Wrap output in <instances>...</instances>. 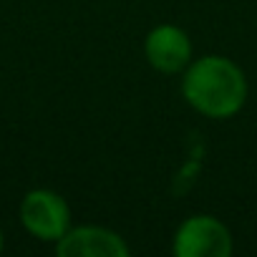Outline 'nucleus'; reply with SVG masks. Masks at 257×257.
Here are the masks:
<instances>
[{
    "label": "nucleus",
    "instance_id": "nucleus-3",
    "mask_svg": "<svg viewBox=\"0 0 257 257\" xmlns=\"http://www.w3.org/2000/svg\"><path fill=\"white\" fill-rule=\"evenodd\" d=\"M172 249L177 257H229L232 234L217 217L194 214L179 224Z\"/></svg>",
    "mask_w": 257,
    "mask_h": 257
},
{
    "label": "nucleus",
    "instance_id": "nucleus-6",
    "mask_svg": "<svg viewBox=\"0 0 257 257\" xmlns=\"http://www.w3.org/2000/svg\"><path fill=\"white\" fill-rule=\"evenodd\" d=\"M0 252H3V229H0Z\"/></svg>",
    "mask_w": 257,
    "mask_h": 257
},
{
    "label": "nucleus",
    "instance_id": "nucleus-4",
    "mask_svg": "<svg viewBox=\"0 0 257 257\" xmlns=\"http://www.w3.org/2000/svg\"><path fill=\"white\" fill-rule=\"evenodd\" d=\"M56 254L58 257H128L132 247L113 229L81 224V227H71L56 242Z\"/></svg>",
    "mask_w": 257,
    "mask_h": 257
},
{
    "label": "nucleus",
    "instance_id": "nucleus-1",
    "mask_svg": "<svg viewBox=\"0 0 257 257\" xmlns=\"http://www.w3.org/2000/svg\"><path fill=\"white\" fill-rule=\"evenodd\" d=\"M182 93L202 116L229 118L247 101V78L234 61L224 56H202L187 66Z\"/></svg>",
    "mask_w": 257,
    "mask_h": 257
},
{
    "label": "nucleus",
    "instance_id": "nucleus-2",
    "mask_svg": "<svg viewBox=\"0 0 257 257\" xmlns=\"http://www.w3.org/2000/svg\"><path fill=\"white\" fill-rule=\"evenodd\" d=\"M23 227L41 242H58L71 229L68 202L53 189H31L21 202Z\"/></svg>",
    "mask_w": 257,
    "mask_h": 257
},
{
    "label": "nucleus",
    "instance_id": "nucleus-5",
    "mask_svg": "<svg viewBox=\"0 0 257 257\" xmlns=\"http://www.w3.org/2000/svg\"><path fill=\"white\" fill-rule=\"evenodd\" d=\"M144 53L152 68L172 76L184 71L192 63V41L182 28L172 23H162L149 31L144 41Z\"/></svg>",
    "mask_w": 257,
    "mask_h": 257
}]
</instances>
